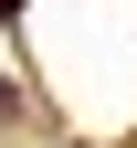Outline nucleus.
<instances>
[{"mask_svg":"<svg viewBox=\"0 0 137 148\" xmlns=\"http://www.w3.org/2000/svg\"><path fill=\"white\" fill-rule=\"evenodd\" d=\"M11 11H21V0H0V21H11Z\"/></svg>","mask_w":137,"mask_h":148,"instance_id":"obj_1","label":"nucleus"}]
</instances>
